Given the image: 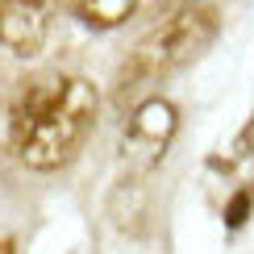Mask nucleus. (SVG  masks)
<instances>
[{
  "label": "nucleus",
  "mask_w": 254,
  "mask_h": 254,
  "mask_svg": "<svg viewBox=\"0 0 254 254\" xmlns=\"http://www.w3.org/2000/svg\"><path fill=\"white\" fill-rule=\"evenodd\" d=\"M100 96L79 75H29L0 96V150L34 171L71 163L96 125Z\"/></svg>",
  "instance_id": "f257e3e1"
},
{
  "label": "nucleus",
  "mask_w": 254,
  "mask_h": 254,
  "mask_svg": "<svg viewBox=\"0 0 254 254\" xmlns=\"http://www.w3.org/2000/svg\"><path fill=\"white\" fill-rule=\"evenodd\" d=\"M217 29H221V13L213 4H200V8H188V13L171 17L163 29H154L150 38L137 42L133 55L121 63V71H117V96H129L133 88L154 83V79L179 71L184 63H192L196 55H204L208 42L217 38Z\"/></svg>",
  "instance_id": "f03ea898"
},
{
  "label": "nucleus",
  "mask_w": 254,
  "mask_h": 254,
  "mask_svg": "<svg viewBox=\"0 0 254 254\" xmlns=\"http://www.w3.org/2000/svg\"><path fill=\"white\" fill-rule=\"evenodd\" d=\"M175 129H179V117H175L171 100H163V96L142 100L129 113V125H125V133H121V150H125V158H129L137 171H146V167H154L158 158L167 154Z\"/></svg>",
  "instance_id": "7ed1b4c3"
},
{
  "label": "nucleus",
  "mask_w": 254,
  "mask_h": 254,
  "mask_svg": "<svg viewBox=\"0 0 254 254\" xmlns=\"http://www.w3.org/2000/svg\"><path fill=\"white\" fill-rule=\"evenodd\" d=\"M50 4L46 0H0V46L29 59L46 46Z\"/></svg>",
  "instance_id": "20e7f679"
},
{
  "label": "nucleus",
  "mask_w": 254,
  "mask_h": 254,
  "mask_svg": "<svg viewBox=\"0 0 254 254\" xmlns=\"http://www.w3.org/2000/svg\"><path fill=\"white\" fill-rule=\"evenodd\" d=\"M137 0H75V17L92 29H113L133 17Z\"/></svg>",
  "instance_id": "39448f33"
},
{
  "label": "nucleus",
  "mask_w": 254,
  "mask_h": 254,
  "mask_svg": "<svg viewBox=\"0 0 254 254\" xmlns=\"http://www.w3.org/2000/svg\"><path fill=\"white\" fill-rule=\"evenodd\" d=\"M250 204H254V196H250V192H238L234 200H229V208H225V225H229V229H238L242 221L250 217Z\"/></svg>",
  "instance_id": "423d86ee"
},
{
  "label": "nucleus",
  "mask_w": 254,
  "mask_h": 254,
  "mask_svg": "<svg viewBox=\"0 0 254 254\" xmlns=\"http://www.w3.org/2000/svg\"><path fill=\"white\" fill-rule=\"evenodd\" d=\"M229 150H234V154H229V163H242V158H250V154H254V121L234 137V146H229Z\"/></svg>",
  "instance_id": "0eeeda50"
},
{
  "label": "nucleus",
  "mask_w": 254,
  "mask_h": 254,
  "mask_svg": "<svg viewBox=\"0 0 254 254\" xmlns=\"http://www.w3.org/2000/svg\"><path fill=\"white\" fill-rule=\"evenodd\" d=\"M0 254H17V246H13L8 238H0Z\"/></svg>",
  "instance_id": "6e6552de"
}]
</instances>
